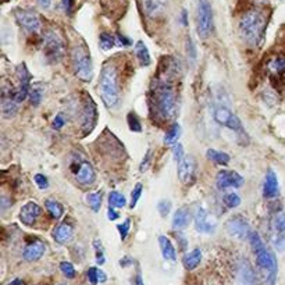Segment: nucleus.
I'll return each instance as SVG.
<instances>
[{
  "label": "nucleus",
  "instance_id": "nucleus-1",
  "mask_svg": "<svg viewBox=\"0 0 285 285\" xmlns=\"http://www.w3.org/2000/svg\"><path fill=\"white\" fill-rule=\"evenodd\" d=\"M249 242H250V246H252V250L255 254L260 282L263 285H275L277 273H278V266H277L275 256L266 246V243L263 242L259 233L252 231L249 235Z\"/></svg>",
  "mask_w": 285,
  "mask_h": 285
},
{
  "label": "nucleus",
  "instance_id": "nucleus-2",
  "mask_svg": "<svg viewBox=\"0 0 285 285\" xmlns=\"http://www.w3.org/2000/svg\"><path fill=\"white\" fill-rule=\"evenodd\" d=\"M150 107L162 121H169L175 117L178 110L177 93L171 82H167V79H159L156 86L152 89Z\"/></svg>",
  "mask_w": 285,
  "mask_h": 285
},
{
  "label": "nucleus",
  "instance_id": "nucleus-3",
  "mask_svg": "<svg viewBox=\"0 0 285 285\" xmlns=\"http://www.w3.org/2000/svg\"><path fill=\"white\" fill-rule=\"evenodd\" d=\"M239 35L245 42L252 46H256L262 42L266 29V17L259 10H249L241 18L239 25Z\"/></svg>",
  "mask_w": 285,
  "mask_h": 285
},
{
  "label": "nucleus",
  "instance_id": "nucleus-4",
  "mask_svg": "<svg viewBox=\"0 0 285 285\" xmlns=\"http://www.w3.org/2000/svg\"><path fill=\"white\" fill-rule=\"evenodd\" d=\"M99 92L107 109L114 107L120 102V82L114 64L107 63L103 66L99 77Z\"/></svg>",
  "mask_w": 285,
  "mask_h": 285
},
{
  "label": "nucleus",
  "instance_id": "nucleus-5",
  "mask_svg": "<svg viewBox=\"0 0 285 285\" xmlns=\"http://www.w3.org/2000/svg\"><path fill=\"white\" fill-rule=\"evenodd\" d=\"M71 60H73V69L77 75L84 82H89L93 77V67H92V60L90 54L88 53L85 46H75L71 53Z\"/></svg>",
  "mask_w": 285,
  "mask_h": 285
},
{
  "label": "nucleus",
  "instance_id": "nucleus-6",
  "mask_svg": "<svg viewBox=\"0 0 285 285\" xmlns=\"http://www.w3.org/2000/svg\"><path fill=\"white\" fill-rule=\"evenodd\" d=\"M213 9L209 0H199L196 9V31L202 39L210 37L213 31Z\"/></svg>",
  "mask_w": 285,
  "mask_h": 285
},
{
  "label": "nucleus",
  "instance_id": "nucleus-7",
  "mask_svg": "<svg viewBox=\"0 0 285 285\" xmlns=\"http://www.w3.org/2000/svg\"><path fill=\"white\" fill-rule=\"evenodd\" d=\"M43 53L50 63H58L64 56V42L58 34L46 32L43 41Z\"/></svg>",
  "mask_w": 285,
  "mask_h": 285
},
{
  "label": "nucleus",
  "instance_id": "nucleus-8",
  "mask_svg": "<svg viewBox=\"0 0 285 285\" xmlns=\"http://www.w3.org/2000/svg\"><path fill=\"white\" fill-rule=\"evenodd\" d=\"M271 242L278 252L285 250V213L282 210L275 211L270 218Z\"/></svg>",
  "mask_w": 285,
  "mask_h": 285
},
{
  "label": "nucleus",
  "instance_id": "nucleus-9",
  "mask_svg": "<svg viewBox=\"0 0 285 285\" xmlns=\"http://www.w3.org/2000/svg\"><path fill=\"white\" fill-rule=\"evenodd\" d=\"M213 116H214L216 122H218L223 127L228 128V130H231L234 132H238V134H243V127L241 120L228 107H226V106L216 107Z\"/></svg>",
  "mask_w": 285,
  "mask_h": 285
},
{
  "label": "nucleus",
  "instance_id": "nucleus-10",
  "mask_svg": "<svg viewBox=\"0 0 285 285\" xmlns=\"http://www.w3.org/2000/svg\"><path fill=\"white\" fill-rule=\"evenodd\" d=\"M71 171L74 173L75 180L78 181L81 185L89 186L95 182L96 173L92 164L86 160H78L75 163L71 164Z\"/></svg>",
  "mask_w": 285,
  "mask_h": 285
},
{
  "label": "nucleus",
  "instance_id": "nucleus-11",
  "mask_svg": "<svg viewBox=\"0 0 285 285\" xmlns=\"http://www.w3.org/2000/svg\"><path fill=\"white\" fill-rule=\"evenodd\" d=\"M227 233L234 238H238V239H249V235H250V226H249L248 220L245 218L241 214H237V216H233L230 220L227 221Z\"/></svg>",
  "mask_w": 285,
  "mask_h": 285
},
{
  "label": "nucleus",
  "instance_id": "nucleus-12",
  "mask_svg": "<svg viewBox=\"0 0 285 285\" xmlns=\"http://www.w3.org/2000/svg\"><path fill=\"white\" fill-rule=\"evenodd\" d=\"M14 17H16L17 22L25 29V31L35 34L39 32L41 29V20L35 11L24 10V9H17L14 11Z\"/></svg>",
  "mask_w": 285,
  "mask_h": 285
},
{
  "label": "nucleus",
  "instance_id": "nucleus-13",
  "mask_svg": "<svg viewBox=\"0 0 285 285\" xmlns=\"http://www.w3.org/2000/svg\"><path fill=\"white\" fill-rule=\"evenodd\" d=\"M216 185L221 191L228 188H241L243 185V177L233 170H221L217 174Z\"/></svg>",
  "mask_w": 285,
  "mask_h": 285
},
{
  "label": "nucleus",
  "instance_id": "nucleus-14",
  "mask_svg": "<svg viewBox=\"0 0 285 285\" xmlns=\"http://www.w3.org/2000/svg\"><path fill=\"white\" fill-rule=\"evenodd\" d=\"M194 224L198 233L202 234H213L216 230V221L214 218L207 213L203 207H199L194 217Z\"/></svg>",
  "mask_w": 285,
  "mask_h": 285
},
{
  "label": "nucleus",
  "instance_id": "nucleus-15",
  "mask_svg": "<svg viewBox=\"0 0 285 285\" xmlns=\"http://www.w3.org/2000/svg\"><path fill=\"white\" fill-rule=\"evenodd\" d=\"M177 167V174H178V180L182 182V184H189L191 181L194 180L195 177V171H196V162L195 159L186 154L182 160H181Z\"/></svg>",
  "mask_w": 285,
  "mask_h": 285
},
{
  "label": "nucleus",
  "instance_id": "nucleus-16",
  "mask_svg": "<svg viewBox=\"0 0 285 285\" xmlns=\"http://www.w3.org/2000/svg\"><path fill=\"white\" fill-rule=\"evenodd\" d=\"M41 214H42V207L37 202H26L20 210V221L26 227H32Z\"/></svg>",
  "mask_w": 285,
  "mask_h": 285
},
{
  "label": "nucleus",
  "instance_id": "nucleus-17",
  "mask_svg": "<svg viewBox=\"0 0 285 285\" xmlns=\"http://www.w3.org/2000/svg\"><path fill=\"white\" fill-rule=\"evenodd\" d=\"M98 120V111H96V105L92 101V98L88 96L82 107V128L85 132H90L96 125Z\"/></svg>",
  "mask_w": 285,
  "mask_h": 285
},
{
  "label": "nucleus",
  "instance_id": "nucleus-18",
  "mask_svg": "<svg viewBox=\"0 0 285 285\" xmlns=\"http://www.w3.org/2000/svg\"><path fill=\"white\" fill-rule=\"evenodd\" d=\"M280 194V184H278V178L273 170H269L266 173L263 184V195L266 199H274Z\"/></svg>",
  "mask_w": 285,
  "mask_h": 285
},
{
  "label": "nucleus",
  "instance_id": "nucleus-19",
  "mask_svg": "<svg viewBox=\"0 0 285 285\" xmlns=\"http://www.w3.org/2000/svg\"><path fill=\"white\" fill-rule=\"evenodd\" d=\"M46 252V245L42 241H35L26 245L22 250V259L25 262H37Z\"/></svg>",
  "mask_w": 285,
  "mask_h": 285
},
{
  "label": "nucleus",
  "instance_id": "nucleus-20",
  "mask_svg": "<svg viewBox=\"0 0 285 285\" xmlns=\"http://www.w3.org/2000/svg\"><path fill=\"white\" fill-rule=\"evenodd\" d=\"M73 233H74V230H73V226L69 224V223H61V224H58L57 227L53 228V238H54V241L57 243H67L73 238Z\"/></svg>",
  "mask_w": 285,
  "mask_h": 285
},
{
  "label": "nucleus",
  "instance_id": "nucleus-21",
  "mask_svg": "<svg viewBox=\"0 0 285 285\" xmlns=\"http://www.w3.org/2000/svg\"><path fill=\"white\" fill-rule=\"evenodd\" d=\"M143 13L150 18H156L164 11L166 2L164 0H142Z\"/></svg>",
  "mask_w": 285,
  "mask_h": 285
},
{
  "label": "nucleus",
  "instance_id": "nucleus-22",
  "mask_svg": "<svg viewBox=\"0 0 285 285\" xmlns=\"http://www.w3.org/2000/svg\"><path fill=\"white\" fill-rule=\"evenodd\" d=\"M267 69L271 74V81L278 78L285 84V57H274L267 64Z\"/></svg>",
  "mask_w": 285,
  "mask_h": 285
},
{
  "label": "nucleus",
  "instance_id": "nucleus-23",
  "mask_svg": "<svg viewBox=\"0 0 285 285\" xmlns=\"http://www.w3.org/2000/svg\"><path fill=\"white\" fill-rule=\"evenodd\" d=\"M159 246H160V250H162L164 259L171 260V262L177 260V250H175L173 242L170 241V238L160 235L159 237Z\"/></svg>",
  "mask_w": 285,
  "mask_h": 285
},
{
  "label": "nucleus",
  "instance_id": "nucleus-24",
  "mask_svg": "<svg viewBox=\"0 0 285 285\" xmlns=\"http://www.w3.org/2000/svg\"><path fill=\"white\" fill-rule=\"evenodd\" d=\"M202 262V250L201 249H192L191 252L184 255L182 258V264L186 270H195Z\"/></svg>",
  "mask_w": 285,
  "mask_h": 285
},
{
  "label": "nucleus",
  "instance_id": "nucleus-25",
  "mask_svg": "<svg viewBox=\"0 0 285 285\" xmlns=\"http://www.w3.org/2000/svg\"><path fill=\"white\" fill-rule=\"evenodd\" d=\"M189 210H188L186 207H181V209H178V210L174 213V217H173V228H174V230H182V228H185L189 224Z\"/></svg>",
  "mask_w": 285,
  "mask_h": 285
},
{
  "label": "nucleus",
  "instance_id": "nucleus-26",
  "mask_svg": "<svg viewBox=\"0 0 285 285\" xmlns=\"http://www.w3.org/2000/svg\"><path fill=\"white\" fill-rule=\"evenodd\" d=\"M135 54H137L138 61L143 67H148L149 64L152 63V58H150V53H149L148 46L142 42V41H138L135 43Z\"/></svg>",
  "mask_w": 285,
  "mask_h": 285
},
{
  "label": "nucleus",
  "instance_id": "nucleus-27",
  "mask_svg": "<svg viewBox=\"0 0 285 285\" xmlns=\"http://www.w3.org/2000/svg\"><path fill=\"white\" fill-rule=\"evenodd\" d=\"M18 113V103L9 96H2V114L5 118H13Z\"/></svg>",
  "mask_w": 285,
  "mask_h": 285
},
{
  "label": "nucleus",
  "instance_id": "nucleus-28",
  "mask_svg": "<svg viewBox=\"0 0 285 285\" xmlns=\"http://www.w3.org/2000/svg\"><path fill=\"white\" fill-rule=\"evenodd\" d=\"M206 154L209 160H211L213 163L218 164V166H227L230 163V154L226 153V152H220V150H216V149H209Z\"/></svg>",
  "mask_w": 285,
  "mask_h": 285
},
{
  "label": "nucleus",
  "instance_id": "nucleus-29",
  "mask_svg": "<svg viewBox=\"0 0 285 285\" xmlns=\"http://www.w3.org/2000/svg\"><path fill=\"white\" fill-rule=\"evenodd\" d=\"M45 206L48 209L49 214L52 217L53 220H60L61 216L64 214V207L61 206V203L57 201H53V199H48L45 202Z\"/></svg>",
  "mask_w": 285,
  "mask_h": 285
},
{
  "label": "nucleus",
  "instance_id": "nucleus-30",
  "mask_svg": "<svg viewBox=\"0 0 285 285\" xmlns=\"http://www.w3.org/2000/svg\"><path fill=\"white\" fill-rule=\"evenodd\" d=\"M239 285H255V273L249 267V264L245 262V264L241 266V273H239Z\"/></svg>",
  "mask_w": 285,
  "mask_h": 285
},
{
  "label": "nucleus",
  "instance_id": "nucleus-31",
  "mask_svg": "<svg viewBox=\"0 0 285 285\" xmlns=\"http://www.w3.org/2000/svg\"><path fill=\"white\" fill-rule=\"evenodd\" d=\"M180 137H181L180 124L174 122V124L169 128V131L166 132V135H164V143H166V145H174V143L178 142Z\"/></svg>",
  "mask_w": 285,
  "mask_h": 285
},
{
  "label": "nucleus",
  "instance_id": "nucleus-32",
  "mask_svg": "<svg viewBox=\"0 0 285 285\" xmlns=\"http://www.w3.org/2000/svg\"><path fill=\"white\" fill-rule=\"evenodd\" d=\"M86 277L92 285H96L98 282H105L107 280V275L103 270L96 269V267H90L88 271H86Z\"/></svg>",
  "mask_w": 285,
  "mask_h": 285
},
{
  "label": "nucleus",
  "instance_id": "nucleus-33",
  "mask_svg": "<svg viewBox=\"0 0 285 285\" xmlns=\"http://www.w3.org/2000/svg\"><path fill=\"white\" fill-rule=\"evenodd\" d=\"M109 205L110 207H118V209H122V207L127 206V199L125 196L117 192V191H111L109 194Z\"/></svg>",
  "mask_w": 285,
  "mask_h": 285
},
{
  "label": "nucleus",
  "instance_id": "nucleus-34",
  "mask_svg": "<svg viewBox=\"0 0 285 285\" xmlns=\"http://www.w3.org/2000/svg\"><path fill=\"white\" fill-rule=\"evenodd\" d=\"M117 43V38L113 37L109 32H102L99 35V45L103 50H110Z\"/></svg>",
  "mask_w": 285,
  "mask_h": 285
},
{
  "label": "nucleus",
  "instance_id": "nucleus-35",
  "mask_svg": "<svg viewBox=\"0 0 285 285\" xmlns=\"http://www.w3.org/2000/svg\"><path fill=\"white\" fill-rule=\"evenodd\" d=\"M16 75H17V78H18V81H20V84L31 85L29 82H31L32 75H31V73L28 71V69H26V66L24 63L20 64V66L17 67Z\"/></svg>",
  "mask_w": 285,
  "mask_h": 285
},
{
  "label": "nucleus",
  "instance_id": "nucleus-36",
  "mask_svg": "<svg viewBox=\"0 0 285 285\" xmlns=\"http://www.w3.org/2000/svg\"><path fill=\"white\" fill-rule=\"evenodd\" d=\"M86 203L93 211H99L102 206V194L101 192H92L86 195Z\"/></svg>",
  "mask_w": 285,
  "mask_h": 285
},
{
  "label": "nucleus",
  "instance_id": "nucleus-37",
  "mask_svg": "<svg viewBox=\"0 0 285 285\" xmlns=\"http://www.w3.org/2000/svg\"><path fill=\"white\" fill-rule=\"evenodd\" d=\"M43 90H45V88L39 86V85L31 86V90H29V101H31V105L38 106L42 102Z\"/></svg>",
  "mask_w": 285,
  "mask_h": 285
},
{
  "label": "nucleus",
  "instance_id": "nucleus-38",
  "mask_svg": "<svg viewBox=\"0 0 285 285\" xmlns=\"http://www.w3.org/2000/svg\"><path fill=\"white\" fill-rule=\"evenodd\" d=\"M223 202H224V205L228 209H235V207L241 205V198L235 192H230V194H227V195L223 198Z\"/></svg>",
  "mask_w": 285,
  "mask_h": 285
},
{
  "label": "nucleus",
  "instance_id": "nucleus-39",
  "mask_svg": "<svg viewBox=\"0 0 285 285\" xmlns=\"http://www.w3.org/2000/svg\"><path fill=\"white\" fill-rule=\"evenodd\" d=\"M127 121H128V127H130V130H131L132 132H138V134L142 132V124H141L139 118H138V116L134 113V111L128 113Z\"/></svg>",
  "mask_w": 285,
  "mask_h": 285
},
{
  "label": "nucleus",
  "instance_id": "nucleus-40",
  "mask_svg": "<svg viewBox=\"0 0 285 285\" xmlns=\"http://www.w3.org/2000/svg\"><path fill=\"white\" fill-rule=\"evenodd\" d=\"M142 191L143 185L141 184V182L135 184V186H134V189H132L131 192V203H130V207H131V209H135V207H137L138 202H139L141 195H142Z\"/></svg>",
  "mask_w": 285,
  "mask_h": 285
},
{
  "label": "nucleus",
  "instance_id": "nucleus-41",
  "mask_svg": "<svg viewBox=\"0 0 285 285\" xmlns=\"http://www.w3.org/2000/svg\"><path fill=\"white\" fill-rule=\"evenodd\" d=\"M60 270H61V273H63L67 278H74L75 274H77L75 267L73 266V263H70V262H61V263H60Z\"/></svg>",
  "mask_w": 285,
  "mask_h": 285
},
{
  "label": "nucleus",
  "instance_id": "nucleus-42",
  "mask_svg": "<svg viewBox=\"0 0 285 285\" xmlns=\"http://www.w3.org/2000/svg\"><path fill=\"white\" fill-rule=\"evenodd\" d=\"M171 206H173V203L169 201V199H163V201H160L157 203V210L160 213V216L162 217H167L170 214V211H171Z\"/></svg>",
  "mask_w": 285,
  "mask_h": 285
},
{
  "label": "nucleus",
  "instance_id": "nucleus-43",
  "mask_svg": "<svg viewBox=\"0 0 285 285\" xmlns=\"http://www.w3.org/2000/svg\"><path fill=\"white\" fill-rule=\"evenodd\" d=\"M117 230H118V234H120V239H121V241H125L128 233H130V230H131V220L127 218L124 223L118 224V226H117Z\"/></svg>",
  "mask_w": 285,
  "mask_h": 285
},
{
  "label": "nucleus",
  "instance_id": "nucleus-44",
  "mask_svg": "<svg viewBox=\"0 0 285 285\" xmlns=\"http://www.w3.org/2000/svg\"><path fill=\"white\" fill-rule=\"evenodd\" d=\"M34 180H35V184L38 185L39 189H48L49 188L48 177H45L42 174H35L34 175Z\"/></svg>",
  "mask_w": 285,
  "mask_h": 285
},
{
  "label": "nucleus",
  "instance_id": "nucleus-45",
  "mask_svg": "<svg viewBox=\"0 0 285 285\" xmlns=\"http://www.w3.org/2000/svg\"><path fill=\"white\" fill-rule=\"evenodd\" d=\"M173 153H174V160L177 163H180L181 160L186 156L184 153V146L181 145V143H175L174 148H173Z\"/></svg>",
  "mask_w": 285,
  "mask_h": 285
},
{
  "label": "nucleus",
  "instance_id": "nucleus-46",
  "mask_svg": "<svg viewBox=\"0 0 285 285\" xmlns=\"http://www.w3.org/2000/svg\"><path fill=\"white\" fill-rule=\"evenodd\" d=\"M64 124H66V120H64V117L61 114H57V116L53 118V122H52V127L54 130H61L64 127Z\"/></svg>",
  "mask_w": 285,
  "mask_h": 285
},
{
  "label": "nucleus",
  "instance_id": "nucleus-47",
  "mask_svg": "<svg viewBox=\"0 0 285 285\" xmlns=\"http://www.w3.org/2000/svg\"><path fill=\"white\" fill-rule=\"evenodd\" d=\"M150 157H152V154H150V150H148V153L145 154V157H143L142 163H141V171H146L149 169V164H150Z\"/></svg>",
  "mask_w": 285,
  "mask_h": 285
},
{
  "label": "nucleus",
  "instance_id": "nucleus-48",
  "mask_svg": "<svg viewBox=\"0 0 285 285\" xmlns=\"http://www.w3.org/2000/svg\"><path fill=\"white\" fill-rule=\"evenodd\" d=\"M186 52H188V56H191V58L196 57L195 45L192 42V39H188V42H186Z\"/></svg>",
  "mask_w": 285,
  "mask_h": 285
},
{
  "label": "nucleus",
  "instance_id": "nucleus-49",
  "mask_svg": "<svg viewBox=\"0 0 285 285\" xmlns=\"http://www.w3.org/2000/svg\"><path fill=\"white\" fill-rule=\"evenodd\" d=\"M95 248H96V262L98 264H103L105 263V255H103V250H99V242H95Z\"/></svg>",
  "mask_w": 285,
  "mask_h": 285
},
{
  "label": "nucleus",
  "instance_id": "nucleus-50",
  "mask_svg": "<svg viewBox=\"0 0 285 285\" xmlns=\"http://www.w3.org/2000/svg\"><path fill=\"white\" fill-rule=\"evenodd\" d=\"M74 2L75 0H61V6H63L64 11L70 14L73 11V7H74Z\"/></svg>",
  "mask_w": 285,
  "mask_h": 285
},
{
  "label": "nucleus",
  "instance_id": "nucleus-51",
  "mask_svg": "<svg viewBox=\"0 0 285 285\" xmlns=\"http://www.w3.org/2000/svg\"><path fill=\"white\" fill-rule=\"evenodd\" d=\"M117 42H120V45H122V46H131L132 45L131 41L128 38L124 37V35H121V34L117 35Z\"/></svg>",
  "mask_w": 285,
  "mask_h": 285
},
{
  "label": "nucleus",
  "instance_id": "nucleus-52",
  "mask_svg": "<svg viewBox=\"0 0 285 285\" xmlns=\"http://www.w3.org/2000/svg\"><path fill=\"white\" fill-rule=\"evenodd\" d=\"M118 217H120V214H118L113 207H109V210H107V218H109L110 221H114Z\"/></svg>",
  "mask_w": 285,
  "mask_h": 285
},
{
  "label": "nucleus",
  "instance_id": "nucleus-53",
  "mask_svg": "<svg viewBox=\"0 0 285 285\" xmlns=\"http://www.w3.org/2000/svg\"><path fill=\"white\" fill-rule=\"evenodd\" d=\"M134 263V260L130 258V256H125V258H122L121 260H120V264H121V267H127V266H130V264Z\"/></svg>",
  "mask_w": 285,
  "mask_h": 285
},
{
  "label": "nucleus",
  "instance_id": "nucleus-54",
  "mask_svg": "<svg viewBox=\"0 0 285 285\" xmlns=\"http://www.w3.org/2000/svg\"><path fill=\"white\" fill-rule=\"evenodd\" d=\"M39 2V5L42 6V7H45V9H48V7H50V5H52V0H38Z\"/></svg>",
  "mask_w": 285,
  "mask_h": 285
},
{
  "label": "nucleus",
  "instance_id": "nucleus-55",
  "mask_svg": "<svg viewBox=\"0 0 285 285\" xmlns=\"http://www.w3.org/2000/svg\"><path fill=\"white\" fill-rule=\"evenodd\" d=\"M134 282H135V285H143V280H142V275H141V273H138Z\"/></svg>",
  "mask_w": 285,
  "mask_h": 285
},
{
  "label": "nucleus",
  "instance_id": "nucleus-56",
  "mask_svg": "<svg viewBox=\"0 0 285 285\" xmlns=\"http://www.w3.org/2000/svg\"><path fill=\"white\" fill-rule=\"evenodd\" d=\"M10 285H22V281L20 278H16L14 281H11Z\"/></svg>",
  "mask_w": 285,
  "mask_h": 285
},
{
  "label": "nucleus",
  "instance_id": "nucleus-57",
  "mask_svg": "<svg viewBox=\"0 0 285 285\" xmlns=\"http://www.w3.org/2000/svg\"><path fill=\"white\" fill-rule=\"evenodd\" d=\"M182 24L186 25V11L182 10Z\"/></svg>",
  "mask_w": 285,
  "mask_h": 285
},
{
  "label": "nucleus",
  "instance_id": "nucleus-58",
  "mask_svg": "<svg viewBox=\"0 0 285 285\" xmlns=\"http://www.w3.org/2000/svg\"><path fill=\"white\" fill-rule=\"evenodd\" d=\"M58 285H67V284H58Z\"/></svg>",
  "mask_w": 285,
  "mask_h": 285
}]
</instances>
